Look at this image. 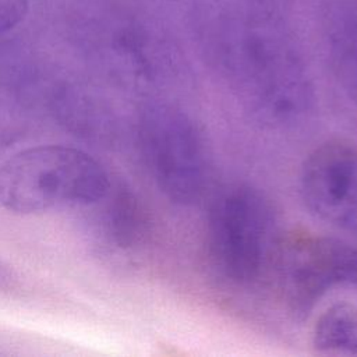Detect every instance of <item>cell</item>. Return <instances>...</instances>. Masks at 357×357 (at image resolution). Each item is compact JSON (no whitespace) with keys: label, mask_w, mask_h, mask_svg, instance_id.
<instances>
[{"label":"cell","mask_w":357,"mask_h":357,"mask_svg":"<svg viewBox=\"0 0 357 357\" xmlns=\"http://www.w3.org/2000/svg\"><path fill=\"white\" fill-rule=\"evenodd\" d=\"M195 35L206 64L257 120L290 128L310 116L312 75L282 14L258 0H211L197 13Z\"/></svg>","instance_id":"1"},{"label":"cell","mask_w":357,"mask_h":357,"mask_svg":"<svg viewBox=\"0 0 357 357\" xmlns=\"http://www.w3.org/2000/svg\"><path fill=\"white\" fill-rule=\"evenodd\" d=\"M110 187L106 169L73 146H31L0 165V206L17 215L96 205Z\"/></svg>","instance_id":"2"},{"label":"cell","mask_w":357,"mask_h":357,"mask_svg":"<svg viewBox=\"0 0 357 357\" xmlns=\"http://www.w3.org/2000/svg\"><path fill=\"white\" fill-rule=\"evenodd\" d=\"M282 237L271 199L248 183L215 192L206 215V245L212 265L230 284L250 287L268 273Z\"/></svg>","instance_id":"3"},{"label":"cell","mask_w":357,"mask_h":357,"mask_svg":"<svg viewBox=\"0 0 357 357\" xmlns=\"http://www.w3.org/2000/svg\"><path fill=\"white\" fill-rule=\"evenodd\" d=\"M138 138L145 166L170 202L190 206L205 195L212 174L211 151L188 112L170 102L148 105L139 116Z\"/></svg>","instance_id":"4"},{"label":"cell","mask_w":357,"mask_h":357,"mask_svg":"<svg viewBox=\"0 0 357 357\" xmlns=\"http://www.w3.org/2000/svg\"><path fill=\"white\" fill-rule=\"evenodd\" d=\"M272 275L289 311L305 318L331 291H357V245L312 231L282 237Z\"/></svg>","instance_id":"5"},{"label":"cell","mask_w":357,"mask_h":357,"mask_svg":"<svg viewBox=\"0 0 357 357\" xmlns=\"http://www.w3.org/2000/svg\"><path fill=\"white\" fill-rule=\"evenodd\" d=\"M305 208L319 220L357 238V146L331 139L315 146L298 172Z\"/></svg>","instance_id":"6"},{"label":"cell","mask_w":357,"mask_h":357,"mask_svg":"<svg viewBox=\"0 0 357 357\" xmlns=\"http://www.w3.org/2000/svg\"><path fill=\"white\" fill-rule=\"evenodd\" d=\"M319 29L332 74L357 110V0L328 1Z\"/></svg>","instance_id":"7"},{"label":"cell","mask_w":357,"mask_h":357,"mask_svg":"<svg viewBox=\"0 0 357 357\" xmlns=\"http://www.w3.org/2000/svg\"><path fill=\"white\" fill-rule=\"evenodd\" d=\"M105 223L112 238L120 247H132L138 244L148 233V213L137 197L127 185L112 184L109 192L103 197Z\"/></svg>","instance_id":"8"},{"label":"cell","mask_w":357,"mask_h":357,"mask_svg":"<svg viewBox=\"0 0 357 357\" xmlns=\"http://www.w3.org/2000/svg\"><path fill=\"white\" fill-rule=\"evenodd\" d=\"M311 342L322 354L357 356V305L336 303L322 311L312 326Z\"/></svg>","instance_id":"9"},{"label":"cell","mask_w":357,"mask_h":357,"mask_svg":"<svg viewBox=\"0 0 357 357\" xmlns=\"http://www.w3.org/2000/svg\"><path fill=\"white\" fill-rule=\"evenodd\" d=\"M31 0H0V35L18 26L26 17Z\"/></svg>","instance_id":"10"},{"label":"cell","mask_w":357,"mask_h":357,"mask_svg":"<svg viewBox=\"0 0 357 357\" xmlns=\"http://www.w3.org/2000/svg\"><path fill=\"white\" fill-rule=\"evenodd\" d=\"M15 282V276L13 272L0 261V290H8L13 287Z\"/></svg>","instance_id":"11"}]
</instances>
